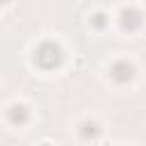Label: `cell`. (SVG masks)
I'll list each match as a JSON object with an SVG mask.
<instances>
[{"instance_id": "5b68a950", "label": "cell", "mask_w": 146, "mask_h": 146, "mask_svg": "<svg viewBox=\"0 0 146 146\" xmlns=\"http://www.w3.org/2000/svg\"><path fill=\"white\" fill-rule=\"evenodd\" d=\"M80 135H82L84 139H96V137L100 135V128H98L96 121H82V125H80Z\"/></svg>"}, {"instance_id": "7a4b0ae2", "label": "cell", "mask_w": 146, "mask_h": 146, "mask_svg": "<svg viewBox=\"0 0 146 146\" xmlns=\"http://www.w3.org/2000/svg\"><path fill=\"white\" fill-rule=\"evenodd\" d=\"M110 75H112V80H114V82L123 84V82H130V80H132V75H135V68H132V64H130V62H125V59H119V62H114V64H112V68H110Z\"/></svg>"}, {"instance_id": "3957f363", "label": "cell", "mask_w": 146, "mask_h": 146, "mask_svg": "<svg viewBox=\"0 0 146 146\" xmlns=\"http://www.w3.org/2000/svg\"><path fill=\"white\" fill-rule=\"evenodd\" d=\"M141 21H144V16H141V11L137 7H128V9L121 11V25L125 30H137L141 25Z\"/></svg>"}, {"instance_id": "52a82bcc", "label": "cell", "mask_w": 146, "mask_h": 146, "mask_svg": "<svg viewBox=\"0 0 146 146\" xmlns=\"http://www.w3.org/2000/svg\"><path fill=\"white\" fill-rule=\"evenodd\" d=\"M43 146H50V144H43Z\"/></svg>"}, {"instance_id": "8992f818", "label": "cell", "mask_w": 146, "mask_h": 146, "mask_svg": "<svg viewBox=\"0 0 146 146\" xmlns=\"http://www.w3.org/2000/svg\"><path fill=\"white\" fill-rule=\"evenodd\" d=\"M105 23H107V18H105V14H103V11H96V14L91 16V25H94V27H98V30H100V27H105Z\"/></svg>"}, {"instance_id": "6da1fadb", "label": "cell", "mask_w": 146, "mask_h": 146, "mask_svg": "<svg viewBox=\"0 0 146 146\" xmlns=\"http://www.w3.org/2000/svg\"><path fill=\"white\" fill-rule=\"evenodd\" d=\"M62 59H64V50H62V46L55 43V41H43V43H39L36 50H34V62H36L41 68H46V71L57 68V66L62 64Z\"/></svg>"}, {"instance_id": "277c9868", "label": "cell", "mask_w": 146, "mask_h": 146, "mask_svg": "<svg viewBox=\"0 0 146 146\" xmlns=\"http://www.w3.org/2000/svg\"><path fill=\"white\" fill-rule=\"evenodd\" d=\"M7 119H9L14 125H23V123H27V119H30V110H27L23 103H16V105L9 107Z\"/></svg>"}]
</instances>
